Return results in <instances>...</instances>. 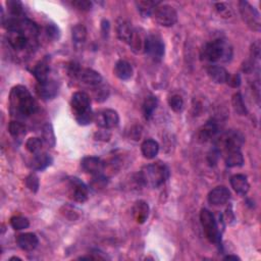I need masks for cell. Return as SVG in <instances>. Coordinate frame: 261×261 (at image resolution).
<instances>
[{"mask_svg":"<svg viewBox=\"0 0 261 261\" xmlns=\"http://www.w3.org/2000/svg\"><path fill=\"white\" fill-rule=\"evenodd\" d=\"M9 110L14 118L27 119L37 113L38 104L26 87L18 85L9 94Z\"/></svg>","mask_w":261,"mask_h":261,"instance_id":"1","label":"cell"},{"mask_svg":"<svg viewBox=\"0 0 261 261\" xmlns=\"http://www.w3.org/2000/svg\"><path fill=\"white\" fill-rule=\"evenodd\" d=\"M169 178V169L163 163H155L144 166L139 172V182L153 189L159 188Z\"/></svg>","mask_w":261,"mask_h":261,"instance_id":"2","label":"cell"},{"mask_svg":"<svg viewBox=\"0 0 261 261\" xmlns=\"http://www.w3.org/2000/svg\"><path fill=\"white\" fill-rule=\"evenodd\" d=\"M201 57L209 63H228L233 57V47L225 39H215L203 46Z\"/></svg>","mask_w":261,"mask_h":261,"instance_id":"3","label":"cell"},{"mask_svg":"<svg viewBox=\"0 0 261 261\" xmlns=\"http://www.w3.org/2000/svg\"><path fill=\"white\" fill-rule=\"evenodd\" d=\"M244 137L238 131H229L222 134L216 141L215 148L221 152H231L234 150H240L242 145L244 144Z\"/></svg>","mask_w":261,"mask_h":261,"instance_id":"4","label":"cell"},{"mask_svg":"<svg viewBox=\"0 0 261 261\" xmlns=\"http://www.w3.org/2000/svg\"><path fill=\"white\" fill-rule=\"evenodd\" d=\"M200 222L208 241L214 244H219L221 241V235L213 213L208 209H202L200 213Z\"/></svg>","mask_w":261,"mask_h":261,"instance_id":"5","label":"cell"},{"mask_svg":"<svg viewBox=\"0 0 261 261\" xmlns=\"http://www.w3.org/2000/svg\"><path fill=\"white\" fill-rule=\"evenodd\" d=\"M154 20L163 27H172L178 22V14L176 9L168 4H159L154 12Z\"/></svg>","mask_w":261,"mask_h":261,"instance_id":"6","label":"cell"},{"mask_svg":"<svg viewBox=\"0 0 261 261\" xmlns=\"http://www.w3.org/2000/svg\"><path fill=\"white\" fill-rule=\"evenodd\" d=\"M144 52L155 61H160L163 59L166 52V46L161 37L158 35H148L146 37Z\"/></svg>","mask_w":261,"mask_h":261,"instance_id":"7","label":"cell"},{"mask_svg":"<svg viewBox=\"0 0 261 261\" xmlns=\"http://www.w3.org/2000/svg\"><path fill=\"white\" fill-rule=\"evenodd\" d=\"M239 8L242 19L247 26L254 31H260V15L255 7L247 1H240Z\"/></svg>","mask_w":261,"mask_h":261,"instance_id":"8","label":"cell"},{"mask_svg":"<svg viewBox=\"0 0 261 261\" xmlns=\"http://www.w3.org/2000/svg\"><path fill=\"white\" fill-rule=\"evenodd\" d=\"M94 121L101 129L110 130L119 126V116L114 109H104L95 115Z\"/></svg>","mask_w":261,"mask_h":261,"instance_id":"9","label":"cell"},{"mask_svg":"<svg viewBox=\"0 0 261 261\" xmlns=\"http://www.w3.org/2000/svg\"><path fill=\"white\" fill-rule=\"evenodd\" d=\"M69 194L73 201L84 203L89 198V189L78 178H71L69 181Z\"/></svg>","mask_w":261,"mask_h":261,"instance_id":"10","label":"cell"},{"mask_svg":"<svg viewBox=\"0 0 261 261\" xmlns=\"http://www.w3.org/2000/svg\"><path fill=\"white\" fill-rule=\"evenodd\" d=\"M91 100L89 95L85 92H76L71 96V106L74 117L78 118L84 115L87 111H89Z\"/></svg>","mask_w":261,"mask_h":261,"instance_id":"11","label":"cell"},{"mask_svg":"<svg viewBox=\"0 0 261 261\" xmlns=\"http://www.w3.org/2000/svg\"><path fill=\"white\" fill-rule=\"evenodd\" d=\"M58 84L53 80H47L43 83H38L36 86V92L43 100H51L58 94Z\"/></svg>","mask_w":261,"mask_h":261,"instance_id":"12","label":"cell"},{"mask_svg":"<svg viewBox=\"0 0 261 261\" xmlns=\"http://www.w3.org/2000/svg\"><path fill=\"white\" fill-rule=\"evenodd\" d=\"M218 123L214 119L208 120L205 125H203L199 129L197 133V139L200 143H206L214 138L218 133Z\"/></svg>","mask_w":261,"mask_h":261,"instance_id":"13","label":"cell"},{"mask_svg":"<svg viewBox=\"0 0 261 261\" xmlns=\"http://www.w3.org/2000/svg\"><path fill=\"white\" fill-rule=\"evenodd\" d=\"M231 198V192L228 188L219 186V187L214 188L211 190L208 194V202L211 205L220 206L226 204Z\"/></svg>","mask_w":261,"mask_h":261,"instance_id":"14","label":"cell"},{"mask_svg":"<svg viewBox=\"0 0 261 261\" xmlns=\"http://www.w3.org/2000/svg\"><path fill=\"white\" fill-rule=\"evenodd\" d=\"M82 168L86 171L90 173V175L97 176L102 173L104 169V164L102 163V160L95 156H87L82 159L81 163Z\"/></svg>","mask_w":261,"mask_h":261,"instance_id":"15","label":"cell"},{"mask_svg":"<svg viewBox=\"0 0 261 261\" xmlns=\"http://www.w3.org/2000/svg\"><path fill=\"white\" fill-rule=\"evenodd\" d=\"M78 80L87 86L98 87L102 82V77L100 73L92 69H82L78 76Z\"/></svg>","mask_w":261,"mask_h":261,"instance_id":"16","label":"cell"},{"mask_svg":"<svg viewBox=\"0 0 261 261\" xmlns=\"http://www.w3.org/2000/svg\"><path fill=\"white\" fill-rule=\"evenodd\" d=\"M17 244L24 251H32L36 249L39 244V239L33 233L21 234L17 237Z\"/></svg>","mask_w":261,"mask_h":261,"instance_id":"17","label":"cell"},{"mask_svg":"<svg viewBox=\"0 0 261 261\" xmlns=\"http://www.w3.org/2000/svg\"><path fill=\"white\" fill-rule=\"evenodd\" d=\"M149 214H150V208H149V205L146 201L138 200L135 202L133 206V215L137 222L143 225L148 219Z\"/></svg>","mask_w":261,"mask_h":261,"instance_id":"18","label":"cell"},{"mask_svg":"<svg viewBox=\"0 0 261 261\" xmlns=\"http://www.w3.org/2000/svg\"><path fill=\"white\" fill-rule=\"evenodd\" d=\"M143 33L144 32H142L141 30L135 29L131 41L129 43L131 49L136 54H139L145 51V41L147 36H145Z\"/></svg>","mask_w":261,"mask_h":261,"instance_id":"19","label":"cell"},{"mask_svg":"<svg viewBox=\"0 0 261 261\" xmlns=\"http://www.w3.org/2000/svg\"><path fill=\"white\" fill-rule=\"evenodd\" d=\"M231 186L236 193L240 195H245L250 189V184L248 179L244 175H235L231 178Z\"/></svg>","mask_w":261,"mask_h":261,"instance_id":"20","label":"cell"},{"mask_svg":"<svg viewBox=\"0 0 261 261\" xmlns=\"http://www.w3.org/2000/svg\"><path fill=\"white\" fill-rule=\"evenodd\" d=\"M53 163V158L47 153L35 154L31 161V168L34 170H43L50 166Z\"/></svg>","mask_w":261,"mask_h":261,"instance_id":"21","label":"cell"},{"mask_svg":"<svg viewBox=\"0 0 261 261\" xmlns=\"http://www.w3.org/2000/svg\"><path fill=\"white\" fill-rule=\"evenodd\" d=\"M114 72L116 76L122 81H127L133 76V68L126 60H119L115 66Z\"/></svg>","mask_w":261,"mask_h":261,"instance_id":"22","label":"cell"},{"mask_svg":"<svg viewBox=\"0 0 261 261\" xmlns=\"http://www.w3.org/2000/svg\"><path fill=\"white\" fill-rule=\"evenodd\" d=\"M207 73L210 79L217 84L226 83L229 77V72L225 68L220 66H210L207 69Z\"/></svg>","mask_w":261,"mask_h":261,"instance_id":"23","label":"cell"},{"mask_svg":"<svg viewBox=\"0 0 261 261\" xmlns=\"http://www.w3.org/2000/svg\"><path fill=\"white\" fill-rule=\"evenodd\" d=\"M134 30L135 29H133L132 24L130 22L121 20L118 24V28H117L118 37L119 38V40H121L122 42L129 44L131 41L132 36H133Z\"/></svg>","mask_w":261,"mask_h":261,"instance_id":"24","label":"cell"},{"mask_svg":"<svg viewBox=\"0 0 261 261\" xmlns=\"http://www.w3.org/2000/svg\"><path fill=\"white\" fill-rule=\"evenodd\" d=\"M49 70L50 69H49L48 60H47V58H44L43 60L39 61V63L34 67L32 73L34 74V77L37 80V82L43 83V82L48 80Z\"/></svg>","mask_w":261,"mask_h":261,"instance_id":"25","label":"cell"},{"mask_svg":"<svg viewBox=\"0 0 261 261\" xmlns=\"http://www.w3.org/2000/svg\"><path fill=\"white\" fill-rule=\"evenodd\" d=\"M141 151L145 158L153 159L159 152V144L152 139L145 140L141 145Z\"/></svg>","mask_w":261,"mask_h":261,"instance_id":"26","label":"cell"},{"mask_svg":"<svg viewBox=\"0 0 261 261\" xmlns=\"http://www.w3.org/2000/svg\"><path fill=\"white\" fill-rule=\"evenodd\" d=\"M160 4V2L150 1V0H142V1H137L136 6L138 9L139 14L143 18H149L153 16V12L155 8Z\"/></svg>","mask_w":261,"mask_h":261,"instance_id":"27","label":"cell"},{"mask_svg":"<svg viewBox=\"0 0 261 261\" xmlns=\"http://www.w3.org/2000/svg\"><path fill=\"white\" fill-rule=\"evenodd\" d=\"M71 36L72 41L77 46H81L86 42L87 39V29L85 28L84 24H78L76 26L72 27L71 30Z\"/></svg>","mask_w":261,"mask_h":261,"instance_id":"28","label":"cell"},{"mask_svg":"<svg viewBox=\"0 0 261 261\" xmlns=\"http://www.w3.org/2000/svg\"><path fill=\"white\" fill-rule=\"evenodd\" d=\"M226 165L228 167H240L244 165V156L240 150H234L227 153Z\"/></svg>","mask_w":261,"mask_h":261,"instance_id":"29","label":"cell"},{"mask_svg":"<svg viewBox=\"0 0 261 261\" xmlns=\"http://www.w3.org/2000/svg\"><path fill=\"white\" fill-rule=\"evenodd\" d=\"M157 104H158V100L157 98L153 95L148 96L143 104V113H144V117L146 119H150L154 114V111L157 108Z\"/></svg>","mask_w":261,"mask_h":261,"instance_id":"30","label":"cell"},{"mask_svg":"<svg viewBox=\"0 0 261 261\" xmlns=\"http://www.w3.org/2000/svg\"><path fill=\"white\" fill-rule=\"evenodd\" d=\"M232 103H233L234 110L239 116H247L248 115V110H247V107L244 103V99H243V96L241 93H236L233 96Z\"/></svg>","mask_w":261,"mask_h":261,"instance_id":"31","label":"cell"},{"mask_svg":"<svg viewBox=\"0 0 261 261\" xmlns=\"http://www.w3.org/2000/svg\"><path fill=\"white\" fill-rule=\"evenodd\" d=\"M26 131H27L26 126H24V123H22L21 121L12 120V121H10L9 126H8L9 134L12 137H15V138H20V137H23L24 135H26Z\"/></svg>","mask_w":261,"mask_h":261,"instance_id":"32","label":"cell"},{"mask_svg":"<svg viewBox=\"0 0 261 261\" xmlns=\"http://www.w3.org/2000/svg\"><path fill=\"white\" fill-rule=\"evenodd\" d=\"M42 138L44 142L50 147L55 146V134L50 123H46L42 129Z\"/></svg>","mask_w":261,"mask_h":261,"instance_id":"33","label":"cell"},{"mask_svg":"<svg viewBox=\"0 0 261 261\" xmlns=\"http://www.w3.org/2000/svg\"><path fill=\"white\" fill-rule=\"evenodd\" d=\"M7 9L9 11V14L11 17L15 18H22L24 15V6L21 1H18V0H9V1L6 2Z\"/></svg>","mask_w":261,"mask_h":261,"instance_id":"34","label":"cell"},{"mask_svg":"<svg viewBox=\"0 0 261 261\" xmlns=\"http://www.w3.org/2000/svg\"><path fill=\"white\" fill-rule=\"evenodd\" d=\"M10 226L12 227V229L17 230V231L26 230L30 226V221L27 217L18 215V216H14L10 218Z\"/></svg>","mask_w":261,"mask_h":261,"instance_id":"35","label":"cell"},{"mask_svg":"<svg viewBox=\"0 0 261 261\" xmlns=\"http://www.w3.org/2000/svg\"><path fill=\"white\" fill-rule=\"evenodd\" d=\"M26 148L27 150L32 153V154H38L41 151V148H42V140L40 138H30L28 139V141L26 142Z\"/></svg>","mask_w":261,"mask_h":261,"instance_id":"36","label":"cell"},{"mask_svg":"<svg viewBox=\"0 0 261 261\" xmlns=\"http://www.w3.org/2000/svg\"><path fill=\"white\" fill-rule=\"evenodd\" d=\"M168 105L175 113H181L184 108V99L180 95H172L168 99Z\"/></svg>","mask_w":261,"mask_h":261,"instance_id":"37","label":"cell"},{"mask_svg":"<svg viewBox=\"0 0 261 261\" xmlns=\"http://www.w3.org/2000/svg\"><path fill=\"white\" fill-rule=\"evenodd\" d=\"M26 186L30 191H32L33 193H36L39 190V187H40L39 178L37 177L35 173H31V175H29L26 179Z\"/></svg>","mask_w":261,"mask_h":261,"instance_id":"38","label":"cell"},{"mask_svg":"<svg viewBox=\"0 0 261 261\" xmlns=\"http://www.w3.org/2000/svg\"><path fill=\"white\" fill-rule=\"evenodd\" d=\"M94 118H95V115L93 114V111L90 109L89 111H87V113H85L84 115L76 118V120L78 121L79 125L87 126L94 120Z\"/></svg>","mask_w":261,"mask_h":261,"instance_id":"39","label":"cell"},{"mask_svg":"<svg viewBox=\"0 0 261 261\" xmlns=\"http://www.w3.org/2000/svg\"><path fill=\"white\" fill-rule=\"evenodd\" d=\"M71 5L81 11H89L92 8V2L89 0H74L71 2Z\"/></svg>","mask_w":261,"mask_h":261,"instance_id":"40","label":"cell"},{"mask_svg":"<svg viewBox=\"0 0 261 261\" xmlns=\"http://www.w3.org/2000/svg\"><path fill=\"white\" fill-rule=\"evenodd\" d=\"M107 184V179L102 176L101 173L100 175H97V176H94L93 180H92V183H91V187L94 189V190H98V189H102L105 187V185Z\"/></svg>","mask_w":261,"mask_h":261,"instance_id":"41","label":"cell"},{"mask_svg":"<svg viewBox=\"0 0 261 261\" xmlns=\"http://www.w3.org/2000/svg\"><path fill=\"white\" fill-rule=\"evenodd\" d=\"M108 95H109V90L106 88L105 86L99 87V88L94 92L95 99L98 102H103L104 100H106Z\"/></svg>","mask_w":261,"mask_h":261,"instance_id":"42","label":"cell"},{"mask_svg":"<svg viewBox=\"0 0 261 261\" xmlns=\"http://www.w3.org/2000/svg\"><path fill=\"white\" fill-rule=\"evenodd\" d=\"M215 8L218 11V14L222 18H230L233 15L232 9L230 8V6H228L226 3H223V2L215 3Z\"/></svg>","mask_w":261,"mask_h":261,"instance_id":"43","label":"cell"},{"mask_svg":"<svg viewBox=\"0 0 261 261\" xmlns=\"http://www.w3.org/2000/svg\"><path fill=\"white\" fill-rule=\"evenodd\" d=\"M46 33L47 36L49 38L52 39V40H56L59 38L60 36V31L58 29V27H56L54 24H49L48 26L46 27Z\"/></svg>","mask_w":261,"mask_h":261,"instance_id":"44","label":"cell"},{"mask_svg":"<svg viewBox=\"0 0 261 261\" xmlns=\"http://www.w3.org/2000/svg\"><path fill=\"white\" fill-rule=\"evenodd\" d=\"M228 85H230L231 87H233V88H238V87H240L241 85V77L240 74H229L228 77V80L226 82Z\"/></svg>","mask_w":261,"mask_h":261,"instance_id":"45","label":"cell"},{"mask_svg":"<svg viewBox=\"0 0 261 261\" xmlns=\"http://www.w3.org/2000/svg\"><path fill=\"white\" fill-rule=\"evenodd\" d=\"M219 155H220V152L217 150L216 148L213 149V150H211L207 156V160H208V163L210 166H214L216 165L217 163V160L219 158Z\"/></svg>","mask_w":261,"mask_h":261,"instance_id":"46","label":"cell"},{"mask_svg":"<svg viewBox=\"0 0 261 261\" xmlns=\"http://www.w3.org/2000/svg\"><path fill=\"white\" fill-rule=\"evenodd\" d=\"M223 259H225V260H241L240 257H238L237 255H228Z\"/></svg>","mask_w":261,"mask_h":261,"instance_id":"47","label":"cell"},{"mask_svg":"<svg viewBox=\"0 0 261 261\" xmlns=\"http://www.w3.org/2000/svg\"><path fill=\"white\" fill-rule=\"evenodd\" d=\"M12 260H19V261H21L22 259L19 258V257H11V258L9 259V261H12Z\"/></svg>","mask_w":261,"mask_h":261,"instance_id":"48","label":"cell"}]
</instances>
